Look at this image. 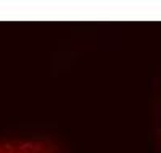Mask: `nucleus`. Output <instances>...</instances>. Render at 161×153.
I'll return each mask as SVG.
<instances>
[{"instance_id":"1","label":"nucleus","mask_w":161,"mask_h":153,"mask_svg":"<svg viewBox=\"0 0 161 153\" xmlns=\"http://www.w3.org/2000/svg\"><path fill=\"white\" fill-rule=\"evenodd\" d=\"M0 153H53V148L42 140H0Z\"/></svg>"}]
</instances>
